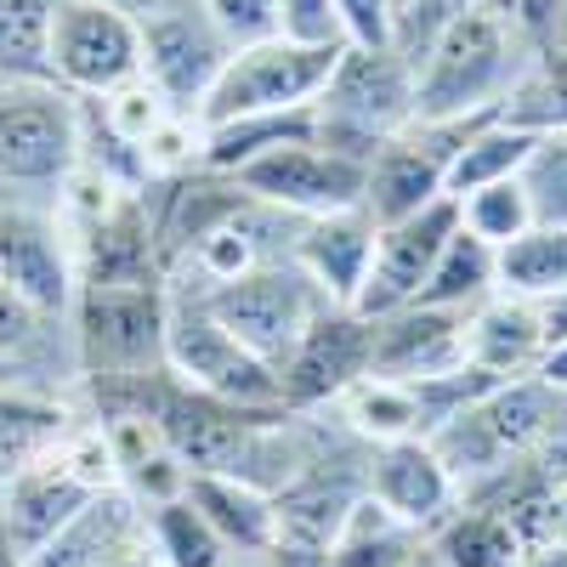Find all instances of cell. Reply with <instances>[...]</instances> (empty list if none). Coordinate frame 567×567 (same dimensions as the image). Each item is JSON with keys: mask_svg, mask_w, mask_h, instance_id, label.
<instances>
[{"mask_svg": "<svg viewBox=\"0 0 567 567\" xmlns=\"http://www.w3.org/2000/svg\"><path fill=\"white\" fill-rule=\"evenodd\" d=\"M523 187L534 199V221L567 227V131L539 136L534 159L523 165Z\"/></svg>", "mask_w": 567, "mask_h": 567, "instance_id": "cell-36", "label": "cell"}, {"mask_svg": "<svg viewBox=\"0 0 567 567\" xmlns=\"http://www.w3.org/2000/svg\"><path fill=\"white\" fill-rule=\"evenodd\" d=\"M556 545H567V483H561V499H556Z\"/></svg>", "mask_w": 567, "mask_h": 567, "instance_id": "cell-46", "label": "cell"}, {"mask_svg": "<svg viewBox=\"0 0 567 567\" xmlns=\"http://www.w3.org/2000/svg\"><path fill=\"white\" fill-rule=\"evenodd\" d=\"M363 494L374 505H386L403 528L432 539L454 505H460V483L443 465V454L432 449V437H409V443H386L369 449V471H363Z\"/></svg>", "mask_w": 567, "mask_h": 567, "instance_id": "cell-16", "label": "cell"}, {"mask_svg": "<svg viewBox=\"0 0 567 567\" xmlns=\"http://www.w3.org/2000/svg\"><path fill=\"white\" fill-rule=\"evenodd\" d=\"M403 567H449V561H443V556L432 550V539H425V545H420V550H414V556H409Z\"/></svg>", "mask_w": 567, "mask_h": 567, "instance_id": "cell-45", "label": "cell"}, {"mask_svg": "<svg viewBox=\"0 0 567 567\" xmlns=\"http://www.w3.org/2000/svg\"><path fill=\"white\" fill-rule=\"evenodd\" d=\"M221 567H284V561H278V550H267V556H239V550H233Z\"/></svg>", "mask_w": 567, "mask_h": 567, "instance_id": "cell-44", "label": "cell"}, {"mask_svg": "<svg viewBox=\"0 0 567 567\" xmlns=\"http://www.w3.org/2000/svg\"><path fill=\"white\" fill-rule=\"evenodd\" d=\"M74 420H80L74 392L40 381H0V483L52 454Z\"/></svg>", "mask_w": 567, "mask_h": 567, "instance_id": "cell-20", "label": "cell"}, {"mask_svg": "<svg viewBox=\"0 0 567 567\" xmlns=\"http://www.w3.org/2000/svg\"><path fill=\"white\" fill-rule=\"evenodd\" d=\"M465 312L443 307H398L386 318H369V374L386 381H437L465 369Z\"/></svg>", "mask_w": 567, "mask_h": 567, "instance_id": "cell-17", "label": "cell"}, {"mask_svg": "<svg viewBox=\"0 0 567 567\" xmlns=\"http://www.w3.org/2000/svg\"><path fill=\"white\" fill-rule=\"evenodd\" d=\"M556 409H561V398L545 381L516 374V381L488 386L477 403H465L454 420H443L432 432V449L443 454V465L454 471V483L465 494L471 483H483V477H494V471L528 460L545 443Z\"/></svg>", "mask_w": 567, "mask_h": 567, "instance_id": "cell-5", "label": "cell"}, {"mask_svg": "<svg viewBox=\"0 0 567 567\" xmlns=\"http://www.w3.org/2000/svg\"><path fill=\"white\" fill-rule=\"evenodd\" d=\"M363 159L352 154H336V148H323V142H290V148H278L256 165H245L239 182L250 199L284 210V216H336V210H358L363 205Z\"/></svg>", "mask_w": 567, "mask_h": 567, "instance_id": "cell-11", "label": "cell"}, {"mask_svg": "<svg viewBox=\"0 0 567 567\" xmlns=\"http://www.w3.org/2000/svg\"><path fill=\"white\" fill-rule=\"evenodd\" d=\"M85 114H91V125H97L103 136H114V142H125V148H136L142 154V142H148L176 109L159 97V91L148 85V80H125V85H114L109 97H97V103H85Z\"/></svg>", "mask_w": 567, "mask_h": 567, "instance_id": "cell-35", "label": "cell"}, {"mask_svg": "<svg viewBox=\"0 0 567 567\" xmlns=\"http://www.w3.org/2000/svg\"><path fill=\"white\" fill-rule=\"evenodd\" d=\"M85 159V103L58 80L0 85V199L52 205Z\"/></svg>", "mask_w": 567, "mask_h": 567, "instance_id": "cell-2", "label": "cell"}, {"mask_svg": "<svg viewBox=\"0 0 567 567\" xmlns=\"http://www.w3.org/2000/svg\"><path fill=\"white\" fill-rule=\"evenodd\" d=\"M534 52L539 45L516 29L499 7L471 0V7L443 29V40L425 52V63H420V114L414 120L499 114Z\"/></svg>", "mask_w": 567, "mask_h": 567, "instance_id": "cell-1", "label": "cell"}, {"mask_svg": "<svg viewBox=\"0 0 567 567\" xmlns=\"http://www.w3.org/2000/svg\"><path fill=\"white\" fill-rule=\"evenodd\" d=\"M454 205H460V227L471 233V239L494 245V250H505L511 239H523V233L534 227V199H528L523 176L471 187V194H460Z\"/></svg>", "mask_w": 567, "mask_h": 567, "instance_id": "cell-34", "label": "cell"}, {"mask_svg": "<svg viewBox=\"0 0 567 567\" xmlns=\"http://www.w3.org/2000/svg\"><path fill=\"white\" fill-rule=\"evenodd\" d=\"M148 516H154V561L159 567H221L233 556L227 539L205 523V511L187 494L148 505Z\"/></svg>", "mask_w": 567, "mask_h": 567, "instance_id": "cell-32", "label": "cell"}, {"mask_svg": "<svg viewBox=\"0 0 567 567\" xmlns=\"http://www.w3.org/2000/svg\"><path fill=\"white\" fill-rule=\"evenodd\" d=\"M0 381H29V374H23V369H12L7 358H0Z\"/></svg>", "mask_w": 567, "mask_h": 567, "instance_id": "cell-47", "label": "cell"}, {"mask_svg": "<svg viewBox=\"0 0 567 567\" xmlns=\"http://www.w3.org/2000/svg\"><path fill=\"white\" fill-rule=\"evenodd\" d=\"M165 284H80L69 336L80 381H142L165 369ZM74 381V386H80Z\"/></svg>", "mask_w": 567, "mask_h": 567, "instance_id": "cell-4", "label": "cell"}, {"mask_svg": "<svg viewBox=\"0 0 567 567\" xmlns=\"http://www.w3.org/2000/svg\"><path fill=\"white\" fill-rule=\"evenodd\" d=\"M0 358H7L12 369H23L29 381H40V386H58L63 381V374H52L58 363L74 369V336H69V323L34 312L7 278H0ZM74 381H80V374H74ZM63 392H74V386H63Z\"/></svg>", "mask_w": 567, "mask_h": 567, "instance_id": "cell-25", "label": "cell"}, {"mask_svg": "<svg viewBox=\"0 0 567 567\" xmlns=\"http://www.w3.org/2000/svg\"><path fill=\"white\" fill-rule=\"evenodd\" d=\"M358 443L386 449V443H409V437H432L425 425V403L409 381H386V374H363L358 386L341 392V403L329 409Z\"/></svg>", "mask_w": 567, "mask_h": 567, "instance_id": "cell-24", "label": "cell"}, {"mask_svg": "<svg viewBox=\"0 0 567 567\" xmlns=\"http://www.w3.org/2000/svg\"><path fill=\"white\" fill-rule=\"evenodd\" d=\"M318 142L352 159H374V148L403 136L420 114V74L398 45H347L323 97L312 103Z\"/></svg>", "mask_w": 567, "mask_h": 567, "instance_id": "cell-3", "label": "cell"}, {"mask_svg": "<svg viewBox=\"0 0 567 567\" xmlns=\"http://www.w3.org/2000/svg\"><path fill=\"white\" fill-rule=\"evenodd\" d=\"M561 18H567V0H561Z\"/></svg>", "mask_w": 567, "mask_h": 567, "instance_id": "cell-48", "label": "cell"}, {"mask_svg": "<svg viewBox=\"0 0 567 567\" xmlns=\"http://www.w3.org/2000/svg\"><path fill=\"white\" fill-rule=\"evenodd\" d=\"M488 296H499V250L471 239L465 227H454V239L443 245L432 278L420 290V307H443V312H477Z\"/></svg>", "mask_w": 567, "mask_h": 567, "instance_id": "cell-26", "label": "cell"}, {"mask_svg": "<svg viewBox=\"0 0 567 567\" xmlns=\"http://www.w3.org/2000/svg\"><path fill=\"white\" fill-rule=\"evenodd\" d=\"M154 567H159V561H154Z\"/></svg>", "mask_w": 567, "mask_h": 567, "instance_id": "cell-50", "label": "cell"}, {"mask_svg": "<svg viewBox=\"0 0 567 567\" xmlns=\"http://www.w3.org/2000/svg\"><path fill=\"white\" fill-rule=\"evenodd\" d=\"M23 567H154V516L131 488H103Z\"/></svg>", "mask_w": 567, "mask_h": 567, "instance_id": "cell-13", "label": "cell"}, {"mask_svg": "<svg viewBox=\"0 0 567 567\" xmlns=\"http://www.w3.org/2000/svg\"><path fill=\"white\" fill-rule=\"evenodd\" d=\"M511 125H523V131H567V52L561 45H539V52L528 58L523 80L511 85V97L499 109Z\"/></svg>", "mask_w": 567, "mask_h": 567, "instance_id": "cell-31", "label": "cell"}, {"mask_svg": "<svg viewBox=\"0 0 567 567\" xmlns=\"http://www.w3.org/2000/svg\"><path fill=\"white\" fill-rule=\"evenodd\" d=\"M516 567H567V545H545V550H523Z\"/></svg>", "mask_w": 567, "mask_h": 567, "instance_id": "cell-43", "label": "cell"}, {"mask_svg": "<svg viewBox=\"0 0 567 567\" xmlns=\"http://www.w3.org/2000/svg\"><path fill=\"white\" fill-rule=\"evenodd\" d=\"M398 7H409V0H398Z\"/></svg>", "mask_w": 567, "mask_h": 567, "instance_id": "cell-49", "label": "cell"}, {"mask_svg": "<svg viewBox=\"0 0 567 567\" xmlns=\"http://www.w3.org/2000/svg\"><path fill=\"white\" fill-rule=\"evenodd\" d=\"M432 550H437L449 567H516V556H523V539L505 528L499 511L460 499L454 516L432 534Z\"/></svg>", "mask_w": 567, "mask_h": 567, "instance_id": "cell-30", "label": "cell"}, {"mask_svg": "<svg viewBox=\"0 0 567 567\" xmlns=\"http://www.w3.org/2000/svg\"><path fill=\"white\" fill-rule=\"evenodd\" d=\"M45 40H52V0H0V85L52 80Z\"/></svg>", "mask_w": 567, "mask_h": 567, "instance_id": "cell-33", "label": "cell"}, {"mask_svg": "<svg viewBox=\"0 0 567 567\" xmlns=\"http://www.w3.org/2000/svg\"><path fill=\"white\" fill-rule=\"evenodd\" d=\"M539 307V323H545V347L550 341H567V290L550 296V301H534Z\"/></svg>", "mask_w": 567, "mask_h": 567, "instance_id": "cell-41", "label": "cell"}, {"mask_svg": "<svg viewBox=\"0 0 567 567\" xmlns=\"http://www.w3.org/2000/svg\"><path fill=\"white\" fill-rule=\"evenodd\" d=\"M227 58H233V45L216 34V23L205 18L199 0H187V7L142 23V80H148L176 114L199 120V109L210 97V85L221 80Z\"/></svg>", "mask_w": 567, "mask_h": 567, "instance_id": "cell-12", "label": "cell"}, {"mask_svg": "<svg viewBox=\"0 0 567 567\" xmlns=\"http://www.w3.org/2000/svg\"><path fill=\"white\" fill-rule=\"evenodd\" d=\"M187 499L205 511V523L227 539V550L239 556L278 550V505L267 488L233 477V471H199V477H187Z\"/></svg>", "mask_w": 567, "mask_h": 567, "instance_id": "cell-23", "label": "cell"}, {"mask_svg": "<svg viewBox=\"0 0 567 567\" xmlns=\"http://www.w3.org/2000/svg\"><path fill=\"white\" fill-rule=\"evenodd\" d=\"M369 374V318L352 307H323L312 329L296 341V352L278 363L284 409L296 414H323L336 409L347 386Z\"/></svg>", "mask_w": 567, "mask_h": 567, "instance_id": "cell-14", "label": "cell"}, {"mask_svg": "<svg viewBox=\"0 0 567 567\" xmlns=\"http://www.w3.org/2000/svg\"><path fill=\"white\" fill-rule=\"evenodd\" d=\"M278 12H284V34H290V40L347 45V40H341V23H336V7H329V0H278Z\"/></svg>", "mask_w": 567, "mask_h": 567, "instance_id": "cell-39", "label": "cell"}, {"mask_svg": "<svg viewBox=\"0 0 567 567\" xmlns=\"http://www.w3.org/2000/svg\"><path fill=\"white\" fill-rule=\"evenodd\" d=\"M347 45H323V40H261L233 52L221 80L210 85V97L199 109V125H227V120H250V114H296L323 97L329 74H336Z\"/></svg>", "mask_w": 567, "mask_h": 567, "instance_id": "cell-6", "label": "cell"}, {"mask_svg": "<svg viewBox=\"0 0 567 567\" xmlns=\"http://www.w3.org/2000/svg\"><path fill=\"white\" fill-rule=\"evenodd\" d=\"M534 148H539V131H523V125H511L505 114H494L488 125L471 131V142L454 154V165H449V199L471 194V187L523 176V165L534 159Z\"/></svg>", "mask_w": 567, "mask_h": 567, "instance_id": "cell-27", "label": "cell"}, {"mask_svg": "<svg viewBox=\"0 0 567 567\" xmlns=\"http://www.w3.org/2000/svg\"><path fill=\"white\" fill-rule=\"evenodd\" d=\"M341 23L347 45H392V18H398V0H329Z\"/></svg>", "mask_w": 567, "mask_h": 567, "instance_id": "cell-38", "label": "cell"}, {"mask_svg": "<svg viewBox=\"0 0 567 567\" xmlns=\"http://www.w3.org/2000/svg\"><path fill=\"white\" fill-rule=\"evenodd\" d=\"M499 290L523 301H550L567 290V227L534 221L499 250Z\"/></svg>", "mask_w": 567, "mask_h": 567, "instance_id": "cell-29", "label": "cell"}, {"mask_svg": "<svg viewBox=\"0 0 567 567\" xmlns=\"http://www.w3.org/2000/svg\"><path fill=\"white\" fill-rule=\"evenodd\" d=\"M437 199H449V171H443V159L425 154L414 136H392V142L374 148V159L363 171V205H358L374 227L420 216Z\"/></svg>", "mask_w": 567, "mask_h": 567, "instance_id": "cell-21", "label": "cell"}, {"mask_svg": "<svg viewBox=\"0 0 567 567\" xmlns=\"http://www.w3.org/2000/svg\"><path fill=\"white\" fill-rule=\"evenodd\" d=\"M165 369L176 374L182 386H194L205 398H221L233 409H284L278 369L267 358H256L199 296H171Z\"/></svg>", "mask_w": 567, "mask_h": 567, "instance_id": "cell-7", "label": "cell"}, {"mask_svg": "<svg viewBox=\"0 0 567 567\" xmlns=\"http://www.w3.org/2000/svg\"><path fill=\"white\" fill-rule=\"evenodd\" d=\"M45 63L69 97L97 103L114 85L142 74V23L103 7V0H52Z\"/></svg>", "mask_w": 567, "mask_h": 567, "instance_id": "cell-9", "label": "cell"}, {"mask_svg": "<svg viewBox=\"0 0 567 567\" xmlns=\"http://www.w3.org/2000/svg\"><path fill=\"white\" fill-rule=\"evenodd\" d=\"M103 7H114V12H125V18H136V23H148V18H159V12L187 7V0H103Z\"/></svg>", "mask_w": 567, "mask_h": 567, "instance_id": "cell-42", "label": "cell"}, {"mask_svg": "<svg viewBox=\"0 0 567 567\" xmlns=\"http://www.w3.org/2000/svg\"><path fill=\"white\" fill-rule=\"evenodd\" d=\"M374 233H381V227H374L363 210L312 216V221H301L296 267H301L336 307H358L363 278H369V261H374Z\"/></svg>", "mask_w": 567, "mask_h": 567, "instance_id": "cell-19", "label": "cell"}, {"mask_svg": "<svg viewBox=\"0 0 567 567\" xmlns=\"http://www.w3.org/2000/svg\"><path fill=\"white\" fill-rule=\"evenodd\" d=\"M534 381H545L556 398H567V341H550V347H545V358H539V369H534Z\"/></svg>", "mask_w": 567, "mask_h": 567, "instance_id": "cell-40", "label": "cell"}, {"mask_svg": "<svg viewBox=\"0 0 567 567\" xmlns=\"http://www.w3.org/2000/svg\"><path fill=\"white\" fill-rule=\"evenodd\" d=\"M454 227H460V205L437 199V205H425L420 216H403V221L374 233V261H369L363 296H358L352 312L386 318L398 307H414L420 290H425V278H432V267H437V256H443V245L454 239Z\"/></svg>", "mask_w": 567, "mask_h": 567, "instance_id": "cell-15", "label": "cell"}, {"mask_svg": "<svg viewBox=\"0 0 567 567\" xmlns=\"http://www.w3.org/2000/svg\"><path fill=\"white\" fill-rule=\"evenodd\" d=\"M85 499H91V488L74 477V471L58 460V449H52L45 460L23 465L18 477L0 483V534H7V545L29 561Z\"/></svg>", "mask_w": 567, "mask_h": 567, "instance_id": "cell-18", "label": "cell"}, {"mask_svg": "<svg viewBox=\"0 0 567 567\" xmlns=\"http://www.w3.org/2000/svg\"><path fill=\"white\" fill-rule=\"evenodd\" d=\"M425 545V534L403 528L386 505H374L369 494L352 505L341 539L323 550V567H403L414 550Z\"/></svg>", "mask_w": 567, "mask_h": 567, "instance_id": "cell-28", "label": "cell"}, {"mask_svg": "<svg viewBox=\"0 0 567 567\" xmlns=\"http://www.w3.org/2000/svg\"><path fill=\"white\" fill-rule=\"evenodd\" d=\"M465 358L477 363L494 381H516V374H534L545 358V323L539 307L523 296H488L477 312L465 318Z\"/></svg>", "mask_w": 567, "mask_h": 567, "instance_id": "cell-22", "label": "cell"}, {"mask_svg": "<svg viewBox=\"0 0 567 567\" xmlns=\"http://www.w3.org/2000/svg\"><path fill=\"white\" fill-rule=\"evenodd\" d=\"M205 18L216 23V34L233 45V52H245V45H261V40H278L284 34V12L278 0H199Z\"/></svg>", "mask_w": 567, "mask_h": 567, "instance_id": "cell-37", "label": "cell"}, {"mask_svg": "<svg viewBox=\"0 0 567 567\" xmlns=\"http://www.w3.org/2000/svg\"><path fill=\"white\" fill-rule=\"evenodd\" d=\"M0 278L34 312L69 323L74 296H80V261H74V245L52 205L0 199Z\"/></svg>", "mask_w": 567, "mask_h": 567, "instance_id": "cell-10", "label": "cell"}, {"mask_svg": "<svg viewBox=\"0 0 567 567\" xmlns=\"http://www.w3.org/2000/svg\"><path fill=\"white\" fill-rule=\"evenodd\" d=\"M199 301H205L256 358H267L272 369L296 352V341L312 329V318H318L323 307H336V301H329L318 284L296 267V256H290V261H267V267L221 284V290H210V296H199Z\"/></svg>", "mask_w": 567, "mask_h": 567, "instance_id": "cell-8", "label": "cell"}]
</instances>
